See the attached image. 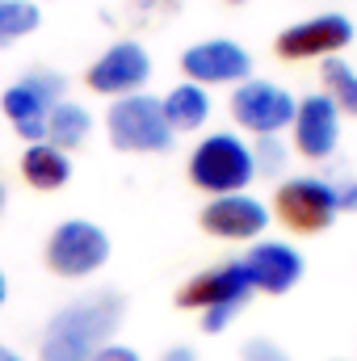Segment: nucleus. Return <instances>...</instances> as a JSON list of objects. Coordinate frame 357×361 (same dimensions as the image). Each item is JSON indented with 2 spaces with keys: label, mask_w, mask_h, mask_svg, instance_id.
<instances>
[{
  "label": "nucleus",
  "mask_w": 357,
  "mask_h": 361,
  "mask_svg": "<svg viewBox=\"0 0 357 361\" xmlns=\"http://www.w3.org/2000/svg\"><path fill=\"white\" fill-rule=\"evenodd\" d=\"M181 68L189 80H202V85H236V80H248L253 55L231 38H210V42L189 47L181 55Z\"/></svg>",
  "instance_id": "obj_11"
},
{
  "label": "nucleus",
  "mask_w": 357,
  "mask_h": 361,
  "mask_svg": "<svg viewBox=\"0 0 357 361\" xmlns=\"http://www.w3.org/2000/svg\"><path fill=\"white\" fill-rule=\"evenodd\" d=\"M294 109H298V101L282 89V85H273V80H244L240 89L231 92L236 122L248 126V130H257L261 139L286 130L294 122Z\"/></svg>",
  "instance_id": "obj_5"
},
{
  "label": "nucleus",
  "mask_w": 357,
  "mask_h": 361,
  "mask_svg": "<svg viewBox=\"0 0 357 361\" xmlns=\"http://www.w3.org/2000/svg\"><path fill=\"white\" fill-rule=\"evenodd\" d=\"M0 206H4V189H0Z\"/></svg>",
  "instance_id": "obj_27"
},
{
  "label": "nucleus",
  "mask_w": 357,
  "mask_h": 361,
  "mask_svg": "<svg viewBox=\"0 0 357 361\" xmlns=\"http://www.w3.org/2000/svg\"><path fill=\"white\" fill-rule=\"evenodd\" d=\"M92 361H143V357H139L135 349H126V345H105Z\"/></svg>",
  "instance_id": "obj_22"
},
{
  "label": "nucleus",
  "mask_w": 357,
  "mask_h": 361,
  "mask_svg": "<svg viewBox=\"0 0 357 361\" xmlns=\"http://www.w3.org/2000/svg\"><path fill=\"white\" fill-rule=\"evenodd\" d=\"M202 227L219 240H257L269 227V210L248 193H223L202 210Z\"/></svg>",
  "instance_id": "obj_12"
},
{
  "label": "nucleus",
  "mask_w": 357,
  "mask_h": 361,
  "mask_svg": "<svg viewBox=\"0 0 357 361\" xmlns=\"http://www.w3.org/2000/svg\"><path fill=\"white\" fill-rule=\"evenodd\" d=\"M89 130H92V118H89V109L85 105H76V101H55L51 109H47V143L51 147H80L85 139H89Z\"/></svg>",
  "instance_id": "obj_15"
},
{
  "label": "nucleus",
  "mask_w": 357,
  "mask_h": 361,
  "mask_svg": "<svg viewBox=\"0 0 357 361\" xmlns=\"http://www.w3.org/2000/svg\"><path fill=\"white\" fill-rule=\"evenodd\" d=\"M324 97L337 105V114H353L357 118V72L345 59H324Z\"/></svg>",
  "instance_id": "obj_18"
},
{
  "label": "nucleus",
  "mask_w": 357,
  "mask_h": 361,
  "mask_svg": "<svg viewBox=\"0 0 357 361\" xmlns=\"http://www.w3.org/2000/svg\"><path fill=\"white\" fill-rule=\"evenodd\" d=\"M21 173H25V180L34 189H59L72 177V160L59 147H51V143H30L25 156H21Z\"/></svg>",
  "instance_id": "obj_16"
},
{
  "label": "nucleus",
  "mask_w": 357,
  "mask_h": 361,
  "mask_svg": "<svg viewBox=\"0 0 357 361\" xmlns=\"http://www.w3.org/2000/svg\"><path fill=\"white\" fill-rule=\"evenodd\" d=\"M152 76V55L139 42H114L97 63L89 68V89L101 97H131L147 85Z\"/></svg>",
  "instance_id": "obj_7"
},
{
  "label": "nucleus",
  "mask_w": 357,
  "mask_h": 361,
  "mask_svg": "<svg viewBox=\"0 0 357 361\" xmlns=\"http://www.w3.org/2000/svg\"><path fill=\"white\" fill-rule=\"evenodd\" d=\"M236 4H240V0H236Z\"/></svg>",
  "instance_id": "obj_28"
},
{
  "label": "nucleus",
  "mask_w": 357,
  "mask_h": 361,
  "mask_svg": "<svg viewBox=\"0 0 357 361\" xmlns=\"http://www.w3.org/2000/svg\"><path fill=\"white\" fill-rule=\"evenodd\" d=\"M122 294L118 290H92L59 307L42 332L38 357L42 361H92L105 345H114V332L122 328Z\"/></svg>",
  "instance_id": "obj_1"
},
{
  "label": "nucleus",
  "mask_w": 357,
  "mask_h": 361,
  "mask_svg": "<svg viewBox=\"0 0 357 361\" xmlns=\"http://www.w3.org/2000/svg\"><path fill=\"white\" fill-rule=\"evenodd\" d=\"M0 361H21V357H17L13 349H4V345H0Z\"/></svg>",
  "instance_id": "obj_25"
},
{
  "label": "nucleus",
  "mask_w": 357,
  "mask_h": 361,
  "mask_svg": "<svg viewBox=\"0 0 357 361\" xmlns=\"http://www.w3.org/2000/svg\"><path fill=\"white\" fill-rule=\"evenodd\" d=\"M42 25V13L38 4L30 0H0V47L13 42V38H25Z\"/></svg>",
  "instance_id": "obj_19"
},
{
  "label": "nucleus",
  "mask_w": 357,
  "mask_h": 361,
  "mask_svg": "<svg viewBox=\"0 0 357 361\" xmlns=\"http://www.w3.org/2000/svg\"><path fill=\"white\" fill-rule=\"evenodd\" d=\"M257 177V164H253V147L231 135V130H219V135H206L193 156H189V180L214 197L223 193H244L248 180Z\"/></svg>",
  "instance_id": "obj_2"
},
{
  "label": "nucleus",
  "mask_w": 357,
  "mask_h": 361,
  "mask_svg": "<svg viewBox=\"0 0 357 361\" xmlns=\"http://www.w3.org/2000/svg\"><path fill=\"white\" fill-rule=\"evenodd\" d=\"M290 126H294V143H298V152L311 156V160H324V156H332V147H337L341 114H337V105H332L324 92H307V97L298 101Z\"/></svg>",
  "instance_id": "obj_13"
},
{
  "label": "nucleus",
  "mask_w": 357,
  "mask_h": 361,
  "mask_svg": "<svg viewBox=\"0 0 357 361\" xmlns=\"http://www.w3.org/2000/svg\"><path fill=\"white\" fill-rule=\"evenodd\" d=\"M109 139L122 152H164L173 143V126L164 122V105L147 92L118 97L109 105Z\"/></svg>",
  "instance_id": "obj_3"
},
{
  "label": "nucleus",
  "mask_w": 357,
  "mask_h": 361,
  "mask_svg": "<svg viewBox=\"0 0 357 361\" xmlns=\"http://www.w3.org/2000/svg\"><path fill=\"white\" fill-rule=\"evenodd\" d=\"M244 361H290V357H286L282 345H273V341H265V336H257V341L244 345Z\"/></svg>",
  "instance_id": "obj_21"
},
{
  "label": "nucleus",
  "mask_w": 357,
  "mask_h": 361,
  "mask_svg": "<svg viewBox=\"0 0 357 361\" xmlns=\"http://www.w3.org/2000/svg\"><path fill=\"white\" fill-rule=\"evenodd\" d=\"M160 105H164V122L173 126V135L177 130H198L210 118V97H206L202 85H177Z\"/></svg>",
  "instance_id": "obj_17"
},
{
  "label": "nucleus",
  "mask_w": 357,
  "mask_h": 361,
  "mask_svg": "<svg viewBox=\"0 0 357 361\" xmlns=\"http://www.w3.org/2000/svg\"><path fill=\"white\" fill-rule=\"evenodd\" d=\"M240 265L248 273L253 290H265V294H286V290H294V281L303 277V257H298L290 244H277V240L257 244Z\"/></svg>",
  "instance_id": "obj_14"
},
{
  "label": "nucleus",
  "mask_w": 357,
  "mask_h": 361,
  "mask_svg": "<svg viewBox=\"0 0 357 361\" xmlns=\"http://www.w3.org/2000/svg\"><path fill=\"white\" fill-rule=\"evenodd\" d=\"M105 261H109V235L97 223L68 219L47 240V265L59 273V277H89Z\"/></svg>",
  "instance_id": "obj_4"
},
{
  "label": "nucleus",
  "mask_w": 357,
  "mask_h": 361,
  "mask_svg": "<svg viewBox=\"0 0 357 361\" xmlns=\"http://www.w3.org/2000/svg\"><path fill=\"white\" fill-rule=\"evenodd\" d=\"M160 361H198V357H193V349H189V345H173Z\"/></svg>",
  "instance_id": "obj_24"
},
{
  "label": "nucleus",
  "mask_w": 357,
  "mask_h": 361,
  "mask_svg": "<svg viewBox=\"0 0 357 361\" xmlns=\"http://www.w3.org/2000/svg\"><path fill=\"white\" fill-rule=\"evenodd\" d=\"M253 164H257V173H282L286 169V147L277 143V135H265L261 143H253Z\"/></svg>",
  "instance_id": "obj_20"
},
{
  "label": "nucleus",
  "mask_w": 357,
  "mask_h": 361,
  "mask_svg": "<svg viewBox=\"0 0 357 361\" xmlns=\"http://www.w3.org/2000/svg\"><path fill=\"white\" fill-rule=\"evenodd\" d=\"M4 298H8V281H4V273H0V307H4Z\"/></svg>",
  "instance_id": "obj_26"
},
{
  "label": "nucleus",
  "mask_w": 357,
  "mask_h": 361,
  "mask_svg": "<svg viewBox=\"0 0 357 361\" xmlns=\"http://www.w3.org/2000/svg\"><path fill=\"white\" fill-rule=\"evenodd\" d=\"M337 210L357 214V180H349V185H341V189H337Z\"/></svg>",
  "instance_id": "obj_23"
},
{
  "label": "nucleus",
  "mask_w": 357,
  "mask_h": 361,
  "mask_svg": "<svg viewBox=\"0 0 357 361\" xmlns=\"http://www.w3.org/2000/svg\"><path fill=\"white\" fill-rule=\"evenodd\" d=\"M59 89H63V80L59 76H47V72L42 76H25L21 85L4 89L0 109L8 114L13 130L25 143H47V109L59 101Z\"/></svg>",
  "instance_id": "obj_6"
},
{
  "label": "nucleus",
  "mask_w": 357,
  "mask_h": 361,
  "mask_svg": "<svg viewBox=\"0 0 357 361\" xmlns=\"http://www.w3.org/2000/svg\"><path fill=\"white\" fill-rule=\"evenodd\" d=\"M277 214L294 231H324L337 219V189L320 177H294L277 189Z\"/></svg>",
  "instance_id": "obj_9"
},
{
  "label": "nucleus",
  "mask_w": 357,
  "mask_h": 361,
  "mask_svg": "<svg viewBox=\"0 0 357 361\" xmlns=\"http://www.w3.org/2000/svg\"><path fill=\"white\" fill-rule=\"evenodd\" d=\"M248 298H253V281H248V273H244L240 261H227L219 269H206L198 277H189L177 294L181 307H193V311H214V307L240 311Z\"/></svg>",
  "instance_id": "obj_10"
},
{
  "label": "nucleus",
  "mask_w": 357,
  "mask_h": 361,
  "mask_svg": "<svg viewBox=\"0 0 357 361\" xmlns=\"http://www.w3.org/2000/svg\"><path fill=\"white\" fill-rule=\"evenodd\" d=\"M349 42H353V21L341 13H320V17H307V21L282 30L277 51L286 59H332Z\"/></svg>",
  "instance_id": "obj_8"
}]
</instances>
